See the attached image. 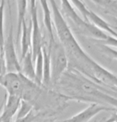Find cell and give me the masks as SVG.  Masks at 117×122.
Returning a JSON list of instances; mask_svg holds the SVG:
<instances>
[{"instance_id": "9c48e42d", "label": "cell", "mask_w": 117, "mask_h": 122, "mask_svg": "<svg viewBox=\"0 0 117 122\" xmlns=\"http://www.w3.org/2000/svg\"><path fill=\"white\" fill-rule=\"evenodd\" d=\"M88 19H89L90 23L94 25L96 27L98 28L99 30H100L103 32L104 31L108 32V33L110 34V36L117 39L116 32L109 25L108 23H107L103 18H100L99 15H97L96 13H94L91 10H89V12H88Z\"/></svg>"}, {"instance_id": "8992f818", "label": "cell", "mask_w": 117, "mask_h": 122, "mask_svg": "<svg viewBox=\"0 0 117 122\" xmlns=\"http://www.w3.org/2000/svg\"><path fill=\"white\" fill-rule=\"evenodd\" d=\"M116 111V109L108 108V107L100 106L97 103H92L84 110L78 113L71 118L65 120V122H88L97 113L101 111Z\"/></svg>"}, {"instance_id": "d6986e66", "label": "cell", "mask_w": 117, "mask_h": 122, "mask_svg": "<svg viewBox=\"0 0 117 122\" xmlns=\"http://www.w3.org/2000/svg\"><path fill=\"white\" fill-rule=\"evenodd\" d=\"M7 73L3 53L0 52V80Z\"/></svg>"}, {"instance_id": "5b68a950", "label": "cell", "mask_w": 117, "mask_h": 122, "mask_svg": "<svg viewBox=\"0 0 117 122\" xmlns=\"http://www.w3.org/2000/svg\"><path fill=\"white\" fill-rule=\"evenodd\" d=\"M3 56L6 62V71L20 73L21 72V63L19 62L17 56L15 47L14 42L13 35V26L11 25V30L7 37L5 39L3 45Z\"/></svg>"}, {"instance_id": "ac0fdd59", "label": "cell", "mask_w": 117, "mask_h": 122, "mask_svg": "<svg viewBox=\"0 0 117 122\" xmlns=\"http://www.w3.org/2000/svg\"><path fill=\"white\" fill-rule=\"evenodd\" d=\"M38 116L35 115L33 113V112H30V113L28 114L27 116L25 117L22 118V119H18V120H15L14 122H35L38 120Z\"/></svg>"}, {"instance_id": "8fae6325", "label": "cell", "mask_w": 117, "mask_h": 122, "mask_svg": "<svg viewBox=\"0 0 117 122\" xmlns=\"http://www.w3.org/2000/svg\"><path fill=\"white\" fill-rule=\"evenodd\" d=\"M31 23H30V25H27L26 21H24L21 30V60L31 50Z\"/></svg>"}, {"instance_id": "6da1fadb", "label": "cell", "mask_w": 117, "mask_h": 122, "mask_svg": "<svg viewBox=\"0 0 117 122\" xmlns=\"http://www.w3.org/2000/svg\"><path fill=\"white\" fill-rule=\"evenodd\" d=\"M47 48L50 56L51 83L56 84L67 69L69 60L63 46L56 39L53 41H49Z\"/></svg>"}, {"instance_id": "7a4b0ae2", "label": "cell", "mask_w": 117, "mask_h": 122, "mask_svg": "<svg viewBox=\"0 0 117 122\" xmlns=\"http://www.w3.org/2000/svg\"><path fill=\"white\" fill-rule=\"evenodd\" d=\"M61 8L65 14L72 21V23L75 24L77 29L78 32L83 35L89 36L90 38L97 39V40L103 41H105L108 35L104 33L103 31L99 30L94 25H92L90 22H86L84 21V19L80 18V15L74 10L73 6L70 3V2L68 1H61Z\"/></svg>"}, {"instance_id": "30bf717a", "label": "cell", "mask_w": 117, "mask_h": 122, "mask_svg": "<svg viewBox=\"0 0 117 122\" xmlns=\"http://www.w3.org/2000/svg\"><path fill=\"white\" fill-rule=\"evenodd\" d=\"M38 3L41 5V9L43 11V21L45 25V30L48 33L49 41H53L55 40L54 33H53V25L52 14L49 6V2L46 1H39Z\"/></svg>"}, {"instance_id": "7402d4cb", "label": "cell", "mask_w": 117, "mask_h": 122, "mask_svg": "<svg viewBox=\"0 0 117 122\" xmlns=\"http://www.w3.org/2000/svg\"><path fill=\"white\" fill-rule=\"evenodd\" d=\"M4 102H5V101H4ZM3 105H4V102L1 105V106H0V112H1V109H2V107H3Z\"/></svg>"}, {"instance_id": "ba28073f", "label": "cell", "mask_w": 117, "mask_h": 122, "mask_svg": "<svg viewBox=\"0 0 117 122\" xmlns=\"http://www.w3.org/2000/svg\"><path fill=\"white\" fill-rule=\"evenodd\" d=\"M21 74L26 77L31 81L35 82L39 86H41L40 83L38 82L37 77L35 75V68H34V63H33L32 52L30 50L27 52V54L25 56V57L21 60Z\"/></svg>"}, {"instance_id": "e0dca14e", "label": "cell", "mask_w": 117, "mask_h": 122, "mask_svg": "<svg viewBox=\"0 0 117 122\" xmlns=\"http://www.w3.org/2000/svg\"><path fill=\"white\" fill-rule=\"evenodd\" d=\"M70 3L74 5L75 7H77L78 10L80 12V14H81V15H82V18L84 19V21H86V22H89V19H88V12H89V9L85 6L84 2H82L80 1H72V2H70Z\"/></svg>"}, {"instance_id": "277c9868", "label": "cell", "mask_w": 117, "mask_h": 122, "mask_svg": "<svg viewBox=\"0 0 117 122\" xmlns=\"http://www.w3.org/2000/svg\"><path fill=\"white\" fill-rule=\"evenodd\" d=\"M30 23H31V52L33 63L36 56L41 51V48L44 44L42 33H41L40 26H39L38 18V2L30 1Z\"/></svg>"}, {"instance_id": "9a60e30c", "label": "cell", "mask_w": 117, "mask_h": 122, "mask_svg": "<svg viewBox=\"0 0 117 122\" xmlns=\"http://www.w3.org/2000/svg\"><path fill=\"white\" fill-rule=\"evenodd\" d=\"M32 111H33V105L26 101L21 100L20 106H19L18 112L16 113L15 120H18V119L25 117L27 116Z\"/></svg>"}, {"instance_id": "52a82bcc", "label": "cell", "mask_w": 117, "mask_h": 122, "mask_svg": "<svg viewBox=\"0 0 117 122\" xmlns=\"http://www.w3.org/2000/svg\"><path fill=\"white\" fill-rule=\"evenodd\" d=\"M21 100L18 97L6 95L3 105V110L0 116V122L11 121L14 115H16L20 106Z\"/></svg>"}, {"instance_id": "7c38bea8", "label": "cell", "mask_w": 117, "mask_h": 122, "mask_svg": "<svg viewBox=\"0 0 117 122\" xmlns=\"http://www.w3.org/2000/svg\"><path fill=\"white\" fill-rule=\"evenodd\" d=\"M41 52H42L43 56L42 85L43 86H49L51 84V63L47 45H45V42H44L42 48H41Z\"/></svg>"}, {"instance_id": "603a6c76", "label": "cell", "mask_w": 117, "mask_h": 122, "mask_svg": "<svg viewBox=\"0 0 117 122\" xmlns=\"http://www.w3.org/2000/svg\"><path fill=\"white\" fill-rule=\"evenodd\" d=\"M58 122H65V121H58Z\"/></svg>"}, {"instance_id": "44dd1931", "label": "cell", "mask_w": 117, "mask_h": 122, "mask_svg": "<svg viewBox=\"0 0 117 122\" xmlns=\"http://www.w3.org/2000/svg\"><path fill=\"white\" fill-rule=\"evenodd\" d=\"M105 122H117V113L111 114L110 117L107 119Z\"/></svg>"}, {"instance_id": "4fadbf2b", "label": "cell", "mask_w": 117, "mask_h": 122, "mask_svg": "<svg viewBox=\"0 0 117 122\" xmlns=\"http://www.w3.org/2000/svg\"><path fill=\"white\" fill-rule=\"evenodd\" d=\"M17 9H18V20H17V42L19 40L22 30V26L24 21H26V14L27 10V4L26 1H18Z\"/></svg>"}, {"instance_id": "5bb4252c", "label": "cell", "mask_w": 117, "mask_h": 122, "mask_svg": "<svg viewBox=\"0 0 117 122\" xmlns=\"http://www.w3.org/2000/svg\"><path fill=\"white\" fill-rule=\"evenodd\" d=\"M35 63V75L37 77V79L38 82L40 83L41 86H43L42 85V76H43V56L42 52L38 53L36 56V59L34 60Z\"/></svg>"}, {"instance_id": "3957f363", "label": "cell", "mask_w": 117, "mask_h": 122, "mask_svg": "<svg viewBox=\"0 0 117 122\" xmlns=\"http://www.w3.org/2000/svg\"><path fill=\"white\" fill-rule=\"evenodd\" d=\"M31 80L21 73L8 72L0 80V86L5 88L8 95L18 97L21 100Z\"/></svg>"}, {"instance_id": "ffe728a7", "label": "cell", "mask_w": 117, "mask_h": 122, "mask_svg": "<svg viewBox=\"0 0 117 122\" xmlns=\"http://www.w3.org/2000/svg\"><path fill=\"white\" fill-rule=\"evenodd\" d=\"M103 51L115 60H117V50L113 49V48L108 47V46L103 45Z\"/></svg>"}, {"instance_id": "2e32d148", "label": "cell", "mask_w": 117, "mask_h": 122, "mask_svg": "<svg viewBox=\"0 0 117 122\" xmlns=\"http://www.w3.org/2000/svg\"><path fill=\"white\" fill-rule=\"evenodd\" d=\"M4 5L5 1L0 2V52L3 53V45H4Z\"/></svg>"}]
</instances>
